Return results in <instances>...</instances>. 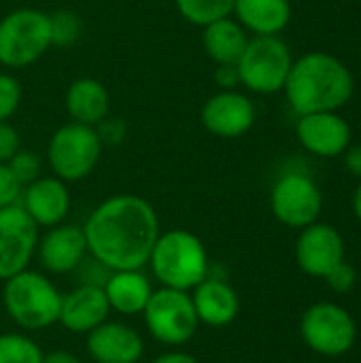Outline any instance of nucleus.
Returning a JSON list of instances; mask_svg holds the SVG:
<instances>
[{
    "label": "nucleus",
    "mask_w": 361,
    "mask_h": 363,
    "mask_svg": "<svg viewBox=\"0 0 361 363\" xmlns=\"http://www.w3.org/2000/svg\"><path fill=\"white\" fill-rule=\"evenodd\" d=\"M21 208L38 228H53L64 223L70 213L68 185L57 177H38L21 189Z\"/></svg>",
    "instance_id": "dca6fc26"
},
{
    "label": "nucleus",
    "mask_w": 361,
    "mask_h": 363,
    "mask_svg": "<svg viewBox=\"0 0 361 363\" xmlns=\"http://www.w3.org/2000/svg\"><path fill=\"white\" fill-rule=\"evenodd\" d=\"M96 130H98V136H100L102 145H119L123 140V136H126V125L119 119H109L106 117L96 125Z\"/></svg>",
    "instance_id": "2f4dec72"
},
{
    "label": "nucleus",
    "mask_w": 361,
    "mask_h": 363,
    "mask_svg": "<svg viewBox=\"0 0 361 363\" xmlns=\"http://www.w3.org/2000/svg\"><path fill=\"white\" fill-rule=\"evenodd\" d=\"M351 206H353L355 217L361 221V183H360V187L355 189V194H353V202H351Z\"/></svg>",
    "instance_id": "e433bc0d"
},
{
    "label": "nucleus",
    "mask_w": 361,
    "mask_h": 363,
    "mask_svg": "<svg viewBox=\"0 0 361 363\" xmlns=\"http://www.w3.org/2000/svg\"><path fill=\"white\" fill-rule=\"evenodd\" d=\"M296 136L300 145L317 157H338L351 145V125L338 111L298 115Z\"/></svg>",
    "instance_id": "4468645a"
},
{
    "label": "nucleus",
    "mask_w": 361,
    "mask_h": 363,
    "mask_svg": "<svg viewBox=\"0 0 361 363\" xmlns=\"http://www.w3.org/2000/svg\"><path fill=\"white\" fill-rule=\"evenodd\" d=\"M323 281L328 283V287H330L332 291H336V294H347V291H351V289L355 287L357 272H355V268H353L351 264L343 262V264H338Z\"/></svg>",
    "instance_id": "c85d7f7f"
},
{
    "label": "nucleus",
    "mask_w": 361,
    "mask_h": 363,
    "mask_svg": "<svg viewBox=\"0 0 361 363\" xmlns=\"http://www.w3.org/2000/svg\"><path fill=\"white\" fill-rule=\"evenodd\" d=\"M300 336L313 353L340 357L355 347L357 323L340 304L317 302L304 311L300 319Z\"/></svg>",
    "instance_id": "1a4fd4ad"
},
{
    "label": "nucleus",
    "mask_w": 361,
    "mask_h": 363,
    "mask_svg": "<svg viewBox=\"0 0 361 363\" xmlns=\"http://www.w3.org/2000/svg\"><path fill=\"white\" fill-rule=\"evenodd\" d=\"M174 4L179 15L198 28L230 17L234 11V0H174Z\"/></svg>",
    "instance_id": "b1692460"
},
{
    "label": "nucleus",
    "mask_w": 361,
    "mask_h": 363,
    "mask_svg": "<svg viewBox=\"0 0 361 363\" xmlns=\"http://www.w3.org/2000/svg\"><path fill=\"white\" fill-rule=\"evenodd\" d=\"M143 319L151 338L166 347H181L189 342L200 325L189 291L170 287L151 291Z\"/></svg>",
    "instance_id": "6e6552de"
},
{
    "label": "nucleus",
    "mask_w": 361,
    "mask_h": 363,
    "mask_svg": "<svg viewBox=\"0 0 361 363\" xmlns=\"http://www.w3.org/2000/svg\"><path fill=\"white\" fill-rule=\"evenodd\" d=\"M51 19V45L68 47L74 45L81 36V19L72 11H55L49 13Z\"/></svg>",
    "instance_id": "a878e982"
},
{
    "label": "nucleus",
    "mask_w": 361,
    "mask_h": 363,
    "mask_svg": "<svg viewBox=\"0 0 361 363\" xmlns=\"http://www.w3.org/2000/svg\"><path fill=\"white\" fill-rule=\"evenodd\" d=\"M149 266L162 287L191 291L211 274V262L204 242L187 230L160 232Z\"/></svg>",
    "instance_id": "7ed1b4c3"
},
{
    "label": "nucleus",
    "mask_w": 361,
    "mask_h": 363,
    "mask_svg": "<svg viewBox=\"0 0 361 363\" xmlns=\"http://www.w3.org/2000/svg\"><path fill=\"white\" fill-rule=\"evenodd\" d=\"M51 47L49 13L23 6L0 19V66L26 68L38 62Z\"/></svg>",
    "instance_id": "39448f33"
},
{
    "label": "nucleus",
    "mask_w": 361,
    "mask_h": 363,
    "mask_svg": "<svg viewBox=\"0 0 361 363\" xmlns=\"http://www.w3.org/2000/svg\"><path fill=\"white\" fill-rule=\"evenodd\" d=\"M151 363H200L194 355L185 353V351H168L164 355H160L157 359H153Z\"/></svg>",
    "instance_id": "f704fd0d"
},
{
    "label": "nucleus",
    "mask_w": 361,
    "mask_h": 363,
    "mask_svg": "<svg viewBox=\"0 0 361 363\" xmlns=\"http://www.w3.org/2000/svg\"><path fill=\"white\" fill-rule=\"evenodd\" d=\"M234 19L255 36H279L291 21L289 0H234Z\"/></svg>",
    "instance_id": "aec40b11"
},
{
    "label": "nucleus",
    "mask_w": 361,
    "mask_h": 363,
    "mask_svg": "<svg viewBox=\"0 0 361 363\" xmlns=\"http://www.w3.org/2000/svg\"><path fill=\"white\" fill-rule=\"evenodd\" d=\"M40 347L23 334L0 336V363H43Z\"/></svg>",
    "instance_id": "393cba45"
},
{
    "label": "nucleus",
    "mask_w": 361,
    "mask_h": 363,
    "mask_svg": "<svg viewBox=\"0 0 361 363\" xmlns=\"http://www.w3.org/2000/svg\"><path fill=\"white\" fill-rule=\"evenodd\" d=\"M36 253L40 266L51 274H68L77 270L87 255L83 228L70 223L49 228L45 236L38 238Z\"/></svg>",
    "instance_id": "2eb2a0df"
},
{
    "label": "nucleus",
    "mask_w": 361,
    "mask_h": 363,
    "mask_svg": "<svg viewBox=\"0 0 361 363\" xmlns=\"http://www.w3.org/2000/svg\"><path fill=\"white\" fill-rule=\"evenodd\" d=\"M111 311L132 317L143 315L153 291L149 279L140 270H115L102 283Z\"/></svg>",
    "instance_id": "4be33fe9"
},
{
    "label": "nucleus",
    "mask_w": 361,
    "mask_h": 363,
    "mask_svg": "<svg viewBox=\"0 0 361 363\" xmlns=\"http://www.w3.org/2000/svg\"><path fill=\"white\" fill-rule=\"evenodd\" d=\"M270 208L283 225L302 230L319 221L323 196L311 174L289 170L274 181L270 189Z\"/></svg>",
    "instance_id": "9d476101"
},
{
    "label": "nucleus",
    "mask_w": 361,
    "mask_h": 363,
    "mask_svg": "<svg viewBox=\"0 0 361 363\" xmlns=\"http://www.w3.org/2000/svg\"><path fill=\"white\" fill-rule=\"evenodd\" d=\"M345 155V166L347 170L361 179V145H349V149L343 153Z\"/></svg>",
    "instance_id": "72a5a7b5"
},
{
    "label": "nucleus",
    "mask_w": 361,
    "mask_h": 363,
    "mask_svg": "<svg viewBox=\"0 0 361 363\" xmlns=\"http://www.w3.org/2000/svg\"><path fill=\"white\" fill-rule=\"evenodd\" d=\"M6 166L13 172V177L17 179V183L21 185V189L40 177V160H38V155L32 153V151H26V149H19L6 162Z\"/></svg>",
    "instance_id": "bb28decb"
},
{
    "label": "nucleus",
    "mask_w": 361,
    "mask_h": 363,
    "mask_svg": "<svg viewBox=\"0 0 361 363\" xmlns=\"http://www.w3.org/2000/svg\"><path fill=\"white\" fill-rule=\"evenodd\" d=\"M38 225L21 204L0 208V281L26 270L36 253Z\"/></svg>",
    "instance_id": "9b49d317"
},
{
    "label": "nucleus",
    "mask_w": 361,
    "mask_h": 363,
    "mask_svg": "<svg viewBox=\"0 0 361 363\" xmlns=\"http://www.w3.org/2000/svg\"><path fill=\"white\" fill-rule=\"evenodd\" d=\"M83 234L87 253L109 272L143 270L160 236V219L145 198L117 194L89 213Z\"/></svg>",
    "instance_id": "f257e3e1"
},
{
    "label": "nucleus",
    "mask_w": 361,
    "mask_h": 363,
    "mask_svg": "<svg viewBox=\"0 0 361 363\" xmlns=\"http://www.w3.org/2000/svg\"><path fill=\"white\" fill-rule=\"evenodd\" d=\"M43 363H83L77 355L68 353V351H53L43 355Z\"/></svg>",
    "instance_id": "c9c22d12"
},
{
    "label": "nucleus",
    "mask_w": 361,
    "mask_h": 363,
    "mask_svg": "<svg viewBox=\"0 0 361 363\" xmlns=\"http://www.w3.org/2000/svg\"><path fill=\"white\" fill-rule=\"evenodd\" d=\"M19 149H21L19 132L9 121H0V162L6 164Z\"/></svg>",
    "instance_id": "7c9ffc66"
},
{
    "label": "nucleus",
    "mask_w": 361,
    "mask_h": 363,
    "mask_svg": "<svg viewBox=\"0 0 361 363\" xmlns=\"http://www.w3.org/2000/svg\"><path fill=\"white\" fill-rule=\"evenodd\" d=\"M109 300L102 285L83 283L70 294L62 296L57 323L72 334H89L104 321H109Z\"/></svg>",
    "instance_id": "f3484780"
},
{
    "label": "nucleus",
    "mask_w": 361,
    "mask_h": 363,
    "mask_svg": "<svg viewBox=\"0 0 361 363\" xmlns=\"http://www.w3.org/2000/svg\"><path fill=\"white\" fill-rule=\"evenodd\" d=\"M215 83L221 89H236L240 85V74L236 64H221L215 68Z\"/></svg>",
    "instance_id": "473e14b6"
},
{
    "label": "nucleus",
    "mask_w": 361,
    "mask_h": 363,
    "mask_svg": "<svg viewBox=\"0 0 361 363\" xmlns=\"http://www.w3.org/2000/svg\"><path fill=\"white\" fill-rule=\"evenodd\" d=\"M291 62V51L283 38L253 36L236 62L240 85L262 96L283 91Z\"/></svg>",
    "instance_id": "0eeeda50"
},
{
    "label": "nucleus",
    "mask_w": 361,
    "mask_h": 363,
    "mask_svg": "<svg viewBox=\"0 0 361 363\" xmlns=\"http://www.w3.org/2000/svg\"><path fill=\"white\" fill-rule=\"evenodd\" d=\"M87 353L96 363H138L145 342L134 328L104 321L87 334Z\"/></svg>",
    "instance_id": "a211bd4d"
},
{
    "label": "nucleus",
    "mask_w": 361,
    "mask_h": 363,
    "mask_svg": "<svg viewBox=\"0 0 361 363\" xmlns=\"http://www.w3.org/2000/svg\"><path fill=\"white\" fill-rule=\"evenodd\" d=\"M200 121L213 136L240 138L255 123V106L243 91L221 89L202 104Z\"/></svg>",
    "instance_id": "ddd939ff"
},
{
    "label": "nucleus",
    "mask_w": 361,
    "mask_h": 363,
    "mask_svg": "<svg viewBox=\"0 0 361 363\" xmlns=\"http://www.w3.org/2000/svg\"><path fill=\"white\" fill-rule=\"evenodd\" d=\"M283 91L298 115L338 111L353 96V74L338 57L311 51L291 62Z\"/></svg>",
    "instance_id": "f03ea898"
},
{
    "label": "nucleus",
    "mask_w": 361,
    "mask_h": 363,
    "mask_svg": "<svg viewBox=\"0 0 361 363\" xmlns=\"http://www.w3.org/2000/svg\"><path fill=\"white\" fill-rule=\"evenodd\" d=\"M102 147L96 125L68 121L51 134L47 145V164L53 170V177L64 183H77L94 172L100 162Z\"/></svg>",
    "instance_id": "423d86ee"
},
{
    "label": "nucleus",
    "mask_w": 361,
    "mask_h": 363,
    "mask_svg": "<svg viewBox=\"0 0 361 363\" xmlns=\"http://www.w3.org/2000/svg\"><path fill=\"white\" fill-rule=\"evenodd\" d=\"M21 104V85L11 72H0V121H9Z\"/></svg>",
    "instance_id": "cd10ccee"
},
{
    "label": "nucleus",
    "mask_w": 361,
    "mask_h": 363,
    "mask_svg": "<svg viewBox=\"0 0 361 363\" xmlns=\"http://www.w3.org/2000/svg\"><path fill=\"white\" fill-rule=\"evenodd\" d=\"M2 304L15 325L36 332L57 323L62 294L45 274L26 268L4 281Z\"/></svg>",
    "instance_id": "20e7f679"
},
{
    "label": "nucleus",
    "mask_w": 361,
    "mask_h": 363,
    "mask_svg": "<svg viewBox=\"0 0 361 363\" xmlns=\"http://www.w3.org/2000/svg\"><path fill=\"white\" fill-rule=\"evenodd\" d=\"M202 30V47L217 66L236 64L247 49L249 34L236 19H232V15L217 19Z\"/></svg>",
    "instance_id": "5701e85b"
},
{
    "label": "nucleus",
    "mask_w": 361,
    "mask_h": 363,
    "mask_svg": "<svg viewBox=\"0 0 361 363\" xmlns=\"http://www.w3.org/2000/svg\"><path fill=\"white\" fill-rule=\"evenodd\" d=\"M189 296H191L198 321L209 328H226L240 313V298L236 289L219 277L209 274L202 283H198L191 289Z\"/></svg>",
    "instance_id": "6ab92c4d"
},
{
    "label": "nucleus",
    "mask_w": 361,
    "mask_h": 363,
    "mask_svg": "<svg viewBox=\"0 0 361 363\" xmlns=\"http://www.w3.org/2000/svg\"><path fill=\"white\" fill-rule=\"evenodd\" d=\"M19 196H21V185L17 183L9 166L0 162V208L17 204Z\"/></svg>",
    "instance_id": "c756f323"
},
{
    "label": "nucleus",
    "mask_w": 361,
    "mask_h": 363,
    "mask_svg": "<svg viewBox=\"0 0 361 363\" xmlns=\"http://www.w3.org/2000/svg\"><path fill=\"white\" fill-rule=\"evenodd\" d=\"M64 106L66 113L70 115V121L98 125L102 119L109 117L111 98L102 81L94 77H81L68 85L64 96Z\"/></svg>",
    "instance_id": "412c9836"
},
{
    "label": "nucleus",
    "mask_w": 361,
    "mask_h": 363,
    "mask_svg": "<svg viewBox=\"0 0 361 363\" xmlns=\"http://www.w3.org/2000/svg\"><path fill=\"white\" fill-rule=\"evenodd\" d=\"M296 262L304 274L326 279L338 264L345 262V240L340 232L321 221L302 228L296 240Z\"/></svg>",
    "instance_id": "f8f14e48"
}]
</instances>
